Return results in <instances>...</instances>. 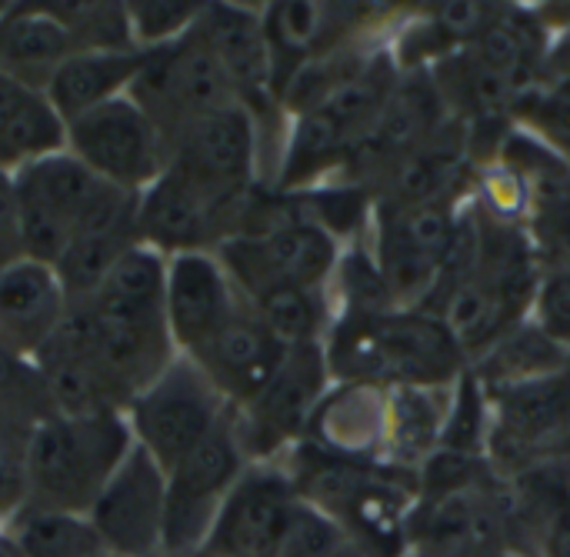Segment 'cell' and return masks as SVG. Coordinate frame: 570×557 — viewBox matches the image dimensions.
Instances as JSON below:
<instances>
[{"instance_id": "1", "label": "cell", "mask_w": 570, "mask_h": 557, "mask_svg": "<svg viewBox=\"0 0 570 557\" xmlns=\"http://www.w3.org/2000/svg\"><path fill=\"white\" fill-rule=\"evenodd\" d=\"M324 354L334 381L404 388H454L468 371L448 324L431 311L384 307L371 314H341L331 324Z\"/></svg>"}, {"instance_id": "2", "label": "cell", "mask_w": 570, "mask_h": 557, "mask_svg": "<svg viewBox=\"0 0 570 557\" xmlns=\"http://www.w3.org/2000/svg\"><path fill=\"white\" fill-rule=\"evenodd\" d=\"M304 505L331 518L364 557L411 555V515L417 478L364 461L331 458L307 441L284 458Z\"/></svg>"}, {"instance_id": "3", "label": "cell", "mask_w": 570, "mask_h": 557, "mask_svg": "<svg viewBox=\"0 0 570 557\" xmlns=\"http://www.w3.org/2000/svg\"><path fill=\"white\" fill-rule=\"evenodd\" d=\"M130 448L124 411L47 414L23 441V508L87 518Z\"/></svg>"}, {"instance_id": "4", "label": "cell", "mask_w": 570, "mask_h": 557, "mask_svg": "<svg viewBox=\"0 0 570 557\" xmlns=\"http://www.w3.org/2000/svg\"><path fill=\"white\" fill-rule=\"evenodd\" d=\"M397 84L401 70L391 50L384 47L354 80L327 94L311 110L291 117L271 177V190L304 194L311 187L334 180L347 167L374 120L381 117Z\"/></svg>"}, {"instance_id": "5", "label": "cell", "mask_w": 570, "mask_h": 557, "mask_svg": "<svg viewBox=\"0 0 570 557\" xmlns=\"http://www.w3.org/2000/svg\"><path fill=\"white\" fill-rule=\"evenodd\" d=\"M10 180L23 254L43 264H57L87 221L110 201L114 190H120L80 164L67 147L30 160Z\"/></svg>"}, {"instance_id": "6", "label": "cell", "mask_w": 570, "mask_h": 557, "mask_svg": "<svg viewBox=\"0 0 570 557\" xmlns=\"http://www.w3.org/2000/svg\"><path fill=\"white\" fill-rule=\"evenodd\" d=\"M230 414L224 394L187 358H177L150 388H144L124 411L130 438L164 471L204 444Z\"/></svg>"}, {"instance_id": "7", "label": "cell", "mask_w": 570, "mask_h": 557, "mask_svg": "<svg viewBox=\"0 0 570 557\" xmlns=\"http://www.w3.org/2000/svg\"><path fill=\"white\" fill-rule=\"evenodd\" d=\"M130 97L164 130L167 144L187 124L240 104L234 84L217 63L214 50L194 27L167 47L144 50V63L130 84Z\"/></svg>"}, {"instance_id": "8", "label": "cell", "mask_w": 570, "mask_h": 557, "mask_svg": "<svg viewBox=\"0 0 570 557\" xmlns=\"http://www.w3.org/2000/svg\"><path fill=\"white\" fill-rule=\"evenodd\" d=\"M254 194L250 197L217 194L167 164V170L140 194V207H137L140 241L160 251L164 257L214 254L224 241H230L240 231Z\"/></svg>"}, {"instance_id": "9", "label": "cell", "mask_w": 570, "mask_h": 557, "mask_svg": "<svg viewBox=\"0 0 570 557\" xmlns=\"http://www.w3.org/2000/svg\"><path fill=\"white\" fill-rule=\"evenodd\" d=\"M250 458L234 428V411L220 428L197 444L184 461L167 471V521H164V555H197L207 535L247 471Z\"/></svg>"}, {"instance_id": "10", "label": "cell", "mask_w": 570, "mask_h": 557, "mask_svg": "<svg viewBox=\"0 0 570 557\" xmlns=\"http://www.w3.org/2000/svg\"><path fill=\"white\" fill-rule=\"evenodd\" d=\"M67 150L97 177L130 194H144L170 164L164 130L130 94L70 120Z\"/></svg>"}, {"instance_id": "11", "label": "cell", "mask_w": 570, "mask_h": 557, "mask_svg": "<svg viewBox=\"0 0 570 557\" xmlns=\"http://www.w3.org/2000/svg\"><path fill=\"white\" fill-rule=\"evenodd\" d=\"M331 364L324 344L291 348L247 408L234 411V428L250 461H281L307 434V424L331 391Z\"/></svg>"}, {"instance_id": "12", "label": "cell", "mask_w": 570, "mask_h": 557, "mask_svg": "<svg viewBox=\"0 0 570 557\" xmlns=\"http://www.w3.org/2000/svg\"><path fill=\"white\" fill-rule=\"evenodd\" d=\"M297 508L301 495L284 461H250L227 495L204 555L281 557Z\"/></svg>"}, {"instance_id": "13", "label": "cell", "mask_w": 570, "mask_h": 557, "mask_svg": "<svg viewBox=\"0 0 570 557\" xmlns=\"http://www.w3.org/2000/svg\"><path fill=\"white\" fill-rule=\"evenodd\" d=\"M87 521L110 557H160L167 521V471L134 444L97 495Z\"/></svg>"}, {"instance_id": "14", "label": "cell", "mask_w": 570, "mask_h": 557, "mask_svg": "<svg viewBox=\"0 0 570 557\" xmlns=\"http://www.w3.org/2000/svg\"><path fill=\"white\" fill-rule=\"evenodd\" d=\"M170 167L227 197H250L264 187V144L244 104L207 114L170 137Z\"/></svg>"}, {"instance_id": "15", "label": "cell", "mask_w": 570, "mask_h": 557, "mask_svg": "<svg viewBox=\"0 0 570 557\" xmlns=\"http://www.w3.org/2000/svg\"><path fill=\"white\" fill-rule=\"evenodd\" d=\"M244 304L217 254L167 257V328L180 358H197Z\"/></svg>"}, {"instance_id": "16", "label": "cell", "mask_w": 570, "mask_h": 557, "mask_svg": "<svg viewBox=\"0 0 570 557\" xmlns=\"http://www.w3.org/2000/svg\"><path fill=\"white\" fill-rule=\"evenodd\" d=\"M284 354L287 348L264 328L254 304L244 297V304L210 338V344L187 361H194L210 378V384L224 394V401L237 411L247 408L264 391V384L281 368Z\"/></svg>"}, {"instance_id": "17", "label": "cell", "mask_w": 570, "mask_h": 557, "mask_svg": "<svg viewBox=\"0 0 570 557\" xmlns=\"http://www.w3.org/2000/svg\"><path fill=\"white\" fill-rule=\"evenodd\" d=\"M391 428V391L374 384L334 381L317 404L304 441L331 458L384 465Z\"/></svg>"}, {"instance_id": "18", "label": "cell", "mask_w": 570, "mask_h": 557, "mask_svg": "<svg viewBox=\"0 0 570 557\" xmlns=\"http://www.w3.org/2000/svg\"><path fill=\"white\" fill-rule=\"evenodd\" d=\"M70 314L53 264L20 257L0 274V344L33 361Z\"/></svg>"}, {"instance_id": "19", "label": "cell", "mask_w": 570, "mask_h": 557, "mask_svg": "<svg viewBox=\"0 0 570 557\" xmlns=\"http://www.w3.org/2000/svg\"><path fill=\"white\" fill-rule=\"evenodd\" d=\"M77 50L47 3H0V74L47 90L53 70Z\"/></svg>"}, {"instance_id": "20", "label": "cell", "mask_w": 570, "mask_h": 557, "mask_svg": "<svg viewBox=\"0 0 570 557\" xmlns=\"http://www.w3.org/2000/svg\"><path fill=\"white\" fill-rule=\"evenodd\" d=\"M144 63V50H73L50 77L47 100L63 127L94 107L130 94V84Z\"/></svg>"}, {"instance_id": "21", "label": "cell", "mask_w": 570, "mask_h": 557, "mask_svg": "<svg viewBox=\"0 0 570 557\" xmlns=\"http://www.w3.org/2000/svg\"><path fill=\"white\" fill-rule=\"evenodd\" d=\"M67 147V127L43 90L0 74V174H17L37 157Z\"/></svg>"}, {"instance_id": "22", "label": "cell", "mask_w": 570, "mask_h": 557, "mask_svg": "<svg viewBox=\"0 0 570 557\" xmlns=\"http://www.w3.org/2000/svg\"><path fill=\"white\" fill-rule=\"evenodd\" d=\"M448 404H451V388L391 391V428H387L384 468L417 475L421 465L441 448Z\"/></svg>"}, {"instance_id": "23", "label": "cell", "mask_w": 570, "mask_h": 557, "mask_svg": "<svg viewBox=\"0 0 570 557\" xmlns=\"http://www.w3.org/2000/svg\"><path fill=\"white\" fill-rule=\"evenodd\" d=\"M570 364V351L554 344L538 324L528 317L511 328L501 341H494L474 364L471 371L478 381L488 388V394H504L534 381H544Z\"/></svg>"}, {"instance_id": "24", "label": "cell", "mask_w": 570, "mask_h": 557, "mask_svg": "<svg viewBox=\"0 0 570 557\" xmlns=\"http://www.w3.org/2000/svg\"><path fill=\"white\" fill-rule=\"evenodd\" d=\"M264 321V328L291 351L307 344H324L334 324L331 291H301V287H277L257 297H247Z\"/></svg>"}, {"instance_id": "25", "label": "cell", "mask_w": 570, "mask_h": 557, "mask_svg": "<svg viewBox=\"0 0 570 557\" xmlns=\"http://www.w3.org/2000/svg\"><path fill=\"white\" fill-rule=\"evenodd\" d=\"M23 557H107L94 525L83 515L20 508L7 521Z\"/></svg>"}, {"instance_id": "26", "label": "cell", "mask_w": 570, "mask_h": 557, "mask_svg": "<svg viewBox=\"0 0 570 557\" xmlns=\"http://www.w3.org/2000/svg\"><path fill=\"white\" fill-rule=\"evenodd\" d=\"M491 428H494V401L478 374L468 368L458 384L451 388L444 438L438 451L468 455V458H491Z\"/></svg>"}, {"instance_id": "27", "label": "cell", "mask_w": 570, "mask_h": 557, "mask_svg": "<svg viewBox=\"0 0 570 557\" xmlns=\"http://www.w3.org/2000/svg\"><path fill=\"white\" fill-rule=\"evenodd\" d=\"M47 414H53V401L37 364L0 344V421L30 431Z\"/></svg>"}, {"instance_id": "28", "label": "cell", "mask_w": 570, "mask_h": 557, "mask_svg": "<svg viewBox=\"0 0 570 557\" xmlns=\"http://www.w3.org/2000/svg\"><path fill=\"white\" fill-rule=\"evenodd\" d=\"M47 7L70 30L77 50H134L137 47L130 37L127 3L80 0V3H47Z\"/></svg>"}, {"instance_id": "29", "label": "cell", "mask_w": 570, "mask_h": 557, "mask_svg": "<svg viewBox=\"0 0 570 557\" xmlns=\"http://www.w3.org/2000/svg\"><path fill=\"white\" fill-rule=\"evenodd\" d=\"M204 7L207 3H190V0H130L127 3L130 37L140 50L167 47L197 27Z\"/></svg>"}, {"instance_id": "30", "label": "cell", "mask_w": 570, "mask_h": 557, "mask_svg": "<svg viewBox=\"0 0 570 557\" xmlns=\"http://www.w3.org/2000/svg\"><path fill=\"white\" fill-rule=\"evenodd\" d=\"M528 321L538 324L554 344L570 351V267L541 271Z\"/></svg>"}, {"instance_id": "31", "label": "cell", "mask_w": 570, "mask_h": 557, "mask_svg": "<svg viewBox=\"0 0 570 557\" xmlns=\"http://www.w3.org/2000/svg\"><path fill=\"white\" fill-rule=\"evenodd\" d=\"M351 548L354 545L341 535V528L331 518L301 501L281 557H344Z\"/></svg>"}, {"instance_id": "32", "label": "cell", "mask_w": 570, "mask_h": 557, "mask_svg": "<svg viewBox=\"0 0 570 557\" xmlns=\"http://www.w3.org/2000/svg\"><path fill=\"white\" fill-rule=\"evenodd\" d=\"M20 257H23V237H20L13 180H10V174H0V274Z\"/></svg>"}, {"instance_id": "33", "label": "cell", "mask_w": 570, "mask_h": 557, "mask_svg": "<svg viewBox=\"0 0 570 557\" xmlns=\"http://www.w3.org/2000/svg\"><path fill=\"white\" fill-rule=\"evenodd\" d=\"M0 557H23L20 545H17V538L10 535V528H7V525H0Z\"/></svg>"}, {"instance_id": "34", "label": "cell", "mask_w": 570, "mask_h": 557, "mask_svg": "<svg viewBox=\"0 0 570 557\" xmlns=\"http://www.w3.org/2000/svg\"><path fill=\"white\" fill-rule=\"evenodd\" d=\"M110 557V555H107ZM160 557H210V555H204V551H197V555H160Z\"/></svg>"}, {"instance_id": "35", "label": "cell", "mask_w": 570, "mask_h": 557, "mask_svg": "<svg viewBox=\"0 0 570 557\" xmlns=\"http://www.w3.org/2000/svg\"><path fill=\"white\" fill-rule=\"evenodd\" d=\"M407 557H424V555H407Z\"/></svg>"}, {"instance_id": "36", "label": "cell", "mask_w": 570, "mask_h": 557, "mask_svg": "<svg viewBox=\"0 0 570 557\" xmlns=\"http://www.w3.org/2000/svg\"><path fill=\"white\" fill-rule=\"evenodd\" d=\"M514 557H521V555H514Z\"/></svg>"}]
</instances>
